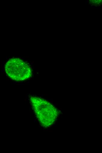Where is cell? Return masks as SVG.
<instances>
[{"label":"cell","instance_id":"obj_1","mask_svg":"<svg viewBox=\"0 0 102 153\" xmlns=\"http://www.w3.org/2000/svg\"><path fill=\"white\" fill-rule=\"evenodd\" d=\"M30 101L36 116L40 124L48 127L55 122L58 115L57 108L46 100L32 96Z\"/></svg>","mask_w":102,"mask_h":153},{"label":"cell","instance_id":"obj_2","mask_svg":"<svg viewBox=\"0 0 102 153\" xmlns=\"http://www.w3.org/2000/svg\"><path fill=\"white\" fill-rule=\"evenodd\" d=\"M5 70L10 78L16 81L26 80L32 75L31 69L29 65L17 58L9 59L5 65Z\"/></svg>","mask_w":102,"mask_h":153}]
</instances>
